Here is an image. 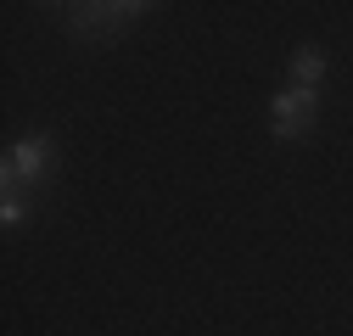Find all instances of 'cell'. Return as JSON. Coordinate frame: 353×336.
<instances>
[{
  "label": "cell",
  "mask_w": 353,
  "mask_h": 336,
  "mask_svg": "<svg viewBox=\"0 0 353 336\" xmlns=\"http://www.w3.org/2000/svg\"><path fill=\"white\" fill-rule=\"evenodd\" d=\"M320 73H325V51H320V45L292 51V84H297V90H314V84H320Z\"/></svg>",
  "instance_id": "4"
},
{
  "label": "cell",
  "mask_w": 353,
  "mask_h": 336,
  "mask_svg": "<svg viewBox=\"0 0 353 336\" xmlns=\"http://www.w3.org/2000/svg\"><path fill=\"white\" fill-rule=\"evenodd\" d=\"M314 112H320V96L314 90H281L275 101H270V129H275V140H303L308 129H314Z\"/></svg>",
  "instance_id": "2"
},
{
  "label": "cell",
  "mask_w": 353,
  "mask_h": 336,
  "mask_svg": "<svg viewBox=\"0 0 353 336\" xmlns=\"http://www.w3.org/2000/svg\"><path fill=\"white\" fill-rule=\"evenodd\" d=\"M23 213H28V207H23V196H17V191H6V202H0V224H6V230H17V224H23Z\"/></svg>",
  "instance_id": "5"
},
{
  "label": "cell",
  "mask_w": 353,
  "mask_h": 336,
  "mask_svg": "<svg viewBox=\"0 0 353 336\" xmlns=\"http://www.w3.org/2000/svg\"><path fill=\"white\" fill-rule=\"evenodd\" d=\"M146 6L141 0H129V6H118V0H107V6H79V17L68 23L79 39H112V34H123L129 23H135Z\"/></svg>",
  "instance_id": "3"
},
{
  "label": "cell",
  "mask_w": 353,
  "mask_h": 336,
  "mask_svg": "<svg viewBox=\"0 0 353 336\" xmlns=\"http://www.w3.org/2000/svg\"><path fill=\"white\" fill-rule=\"evenodd\" d=\"M51 168H57V146H51V135H23V140H12V151H6L0 185H6V191L46 185V180H51Z\"/></svg>",
  "instance_id": "1"
}]
</instances>
